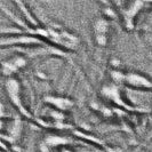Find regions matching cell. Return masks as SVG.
<instances>
[{
    "mask_svg": "<svg viewBox=\"0 0 152 152\" xmlns=\"http://www.w3.org/2000/svg\"><path fill=\"white\" fill-rule=\"evenodd\" d=\"M6 89H7L8 94H9V97L12 99V102L20 109V111H22L25 115L29 117V114L26 113V111L23 107L21 99H20V95H18L20 94V85H18V83L16 81L15 79H9L6 83Z\"/></svg>",
    "mask_w": 152,
    "mask_h": 152,
    "instance_id": "obj_1",
    "label": "cell"
},
{
    "mask_svg": "<svg viewBox=\"0 0 152 152\" xmlns=\"http://www.w3.org/2000/svg\"><path fill=\"white\" fill-rule=\"evenodd\" d=\"M143 6V1L142 0H136L132 6L125 13V20H126V23L127 24H130V23L133 22V18H134V16L137 14V12L142 8Z\"/></svg>",
    "mask_w": 152,
    "mask_h": 152,
    "instance_id": "obj_3",
    "label": "cell"
},
{
    "mask_svg": "<svg viewBox=\"0 0 152 152\" xmlns=\"http://www.w3.org/2000/svg\"><path fill=\"white\" fill-rule=\"evenodd\" d=\"M96 42L101 46H104L107 44V36L105 33H96Z\"/></svg>",
    "mask_w": 152,
    "mask_h": 152,
    "instance_id": "obj_6",
    "label": "cell"
},
{
    "mask_svg": "<svg viewBox=\"0 0 152 152\" xmlns=\"http://www.w3.org/2000/svg\"><path fill=\"white\" fill-rule=\"evenodd\" d=\"M47 101L50 102V103H53L54 105H56V107L62 109V110H66V109H70V107H72V102L66 99H54V97H49V99H47Z\"/></svg>",
    "mask_w": 152,
    "mask_h": 152,
    "instance_id": "obj_4",
    "label": "cell"
},
{
    "mask_svg": "<svg viewBox=\"0 0 152 152\" xmlns=\"http://www.w3.org/2000/svg\"><path fill=\"white\" fill-rule=\"evenodd\" d=\"M107 31V23L104 20H99L95 23V32L96 33H105Z\"/></svg>",
    "mask_w": 152,
    "mask_h": 152,
    "instance_id": "obj_5",
    "label": "cell"
},
{
    "mask_svg": "<svg viewBox=\"0 0 152 152\" xmlns=\"http://www.w3.org/2000/svg\"><path fill=\"white\" fill-rule=\"evenodd\" d=\"M2 112H4V111H2V107H1V104H0V115H2Z\"/></svg>",
    "mask_w": 152,
    "mask_h": 152,
    "instance_id": "obj_8",
    "label": "cell"
},
{
    "mask_svg": "<svg viewBox=\"0 0 152 152\" xmlns=\"http://www.w3.org/2000/svg\"><path fill=\"white\" fill-rule=\"evenodd\" d=\"M127 83L134 87H144V88H151V81H149L146 78L136 75V73H130L125 77Z\"/></svg>",
    "mask_w": 152,
    "mask_h": 152,
    "instance_id": "obj_2",
    "label": "cell"
},
{
    "mask_svg": "<svg viewBox=\"0 0 152 152\" xmlns=\"http://www.w3.org/2000/svg\"><path fill=\"white\" fill-rule=\"evenodd\" d=\"M112 78H113L114 80H117V81H122V80L125 79V76L122 75L121 72L114 71V72H112Z\"/></svg>",
    "mask_w": 152,
    "mask_h": 152,
    "instance_id": "obj_7",
    "label": "cell"
}]
</instances>
